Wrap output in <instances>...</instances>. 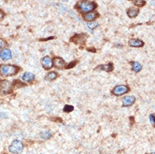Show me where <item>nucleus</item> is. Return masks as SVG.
Here are the masks:
<instances>
[{
  "instance_id": "nucleus-16",
  "label": "nucleus",
  "mask_w": 155,
  "mask_h": 154,
  "mask_svg": "<svg viewBox=\"0 0 155 154\" xmlns=\"http://www.w3.org/2000/svg\"><path fill=\"white\" fill-rule=\"evenodd\" d=\"M132 70L135 73H138V72H140L142 70V66L141 63H139L138 62H133L132 65Z\"/></svg>"
},
{
  "instance_id": "nucleus-9",
  "label": "nucleus",
  "mask_w": 155,
  "mask_h": 154,
  "mask_svg": "<svg viewBox=\"0 0 155 154\" xmlns=\"http://www.w3.org/2000/svg\"><path fill=\"white\" fill-rule=\"evenodd\" d=\"M53 66L56 68L58 69H62L64 68L65 67V61L62 59V58H61V57H58V56H56L55 57L54 59H53Z\"/></svg>"
},
{
  "instance_id": "nucleus-26",
  "label": "nucleus",
  "mask_w": 155,
  "mask_h": 154,
  "mask_svg": "<svg viewBox=\"0 0 155 154\" xmlns=\"http://www.w3.org/2000/svg\"><path fill=\"white\" fill-rule=\"evenodd\" d=\"M5 41L3 40V39H0V49L1 48H3V47H5Z\"/></svg>"
},
{
  "instance_id": "nucleus-23",
  "label": "nucleus",
  "mask_w": 155,
  "mask_h": 154,
  "mask_svg": "<svg viewBox=\"0 0 155 154\" xmlns=\"http://www.w3.org/2000/svg\"><path fill=\"white\" fill-rule=\"evenodd\" d=\"M149 120H150L151 124H153V125H155V115L152 114L149 116Z\"/></svg>"
},
{
  "instance_id": "nucleus-20",
  "label": "nucleus",
  "mask_w": 155,
  "mask_h": 154,
  "mask_svg": "<svg viewBox=\"0 0 155 154\" xmlns=\"http://www.w3.org/2000/svg\"><path fill=\"white\" fill-rule=\"evenodd\" d=\"M88 27L91 29V30H94L96 27H98V23L96 22H90V23H88Z\"/></svg>"
},
{
  "instance_id": "nucleus-15",
  "label": "nucleus",
  "mask_w": 155,
  "mask_h": 154,
  "mask_svg": "<svg viewBox=\"0 0 155 154\" xmlns=\"http://www.w3.org/2000/svg\"><path fill=\"white\" fill-rule=\"evenodd\" d=\"M126 14H127L128 17L135 18L138 15V14H139V9H137V8H130V9H127Z\"/></svg>"
},
{
  "instance_id": "nucleus-17",
  "label": "nucleus",
  "mask_w": 155,
  "mask_h": 154,
  "mask_svg": "<svg viewBox=\"0 0 155 154\" xmlns=\"http://www.w3.org/2000/svg\"><path fill=\"white\" fill-rule=\"evenodd\" d=\"M56 77H57V73L56 72H51V73L47 74L46 80H47V81H53V80L56 79Z\"/></svg>"
},
{
  "instance_id": "nucleus-10",
  "label": "nucleus",
  "mask_w": 155,
  "mask_h": 154,
  "mask_svg": "<svg viewBox=\"0 0 155 154\" xmlns=\"http://www.w3.org/2000/svg\"><path fill=\"white\" fill-rule=\"evenodd\" d=\"M136 101V98L134 96H126L122 98V103H123V106L128 107L132 105Z\"/></svg>"
},
{
  "instance_id": "nucleus-24",
  "label": "nucleus",
  "mask_w": 155,
  "mask_h": 154,
  "mask_svg": "<svg viewBox=\"0 0 155 154\" xmlns=\"http://www.w3.org/2000/svg\"><path fill=\"white\" fill-rule=\"evenodd\" d=\"M76 63H77V61H73V62H70L67 67H66V68H73L75 65H76Z\"/></svg>"
},
{
  "instance_id": "nucleus-25",
  "label": "nucleus",
  "mask_w": 155,
  "mask_h": 154,
  "mask_svg": "<svg viewBox=\"0 0 155 154\" xmlns=\"http://www.w3.org/2000/svg\"><path fill=\"white\" fill-rule=\"evenodd\" d=\"M5 14L4 13V11L0 9V21L5 18Z\"/></svg>"
},
{
  "instance_id": "nucleus-12",
  "label": "nucleus",
  "mask_w": 155,
  "mask_h": 154,
  "mask_svg": "<svg viewBox=\"0 0 155 154\" xmlns=\"http://www.w3.org/2000/svg\"><path fill=\"white\" fill-rule=\"evenodd\" d=\"M95 70H98V71H105V72H111L113 70V64L111 62H109V63H106V64L103 65H99L98 66Z\"/></svg>"
},
{
  "instance_id": "nucleus-8",
  "label": "nucleus",
  "mask_w": 155,
  "mask_h": 154,
  "mask_svg": "<svg viewBox=\"0 0 155 154\" xmlns=\"http://www.w3.org/2000/svg\"><path fill=\"white\" fill-rule=\"evenodd\" d=\"M41 65L46 70H50L53 67V61L49 56H45L41 60Z\"/></svg>"
},
{
  "instance_id": "nucleus-5",
  "label": "nucleus",
  "mask_w": 155,
  "mask_h": 154,
  "mask_svg": "<svg viewBox=\"0 0 155 154\" xmlns=\"http://www.w3.org/2000/svg\"><path fill=\"white\" fill-rule=\"evenodd\" d=\"M129 87L126 85H117L112 90V94L116 96H121L129 92Z\"/></svg>"
},
{
  "instance_id": "nucleus-27",
  "label": "nucleus",
  "mask_w": 155,
  "mask_h": 154,
  "mask_svg": "<svg viewBox=\"0 0 155 154\" xmlns=\"http://www.w3.org/2000/svg\"><path fill=\"white\" fill-rule=\"evenodd\" d=\"M152 154H155V152H153V153H152Z\"/></svg>"
},
{
  "instance_id": "nucleus-18",
  "label": "nucleus",
  "mask_w": 155,
  "mask_h": 154,
  "mask_svg": "<svg viewBox=\"0 0 155 154\" xmlns=\"http://www.w3.org/2000/svg\"><path fill=\"white\" fill-rule=\"evenodd\" d=\"M40 136L44 140H47V139H49L50 137H52V134H51V132L49 131H43L41 132Z\"/></svg>"
},
{
  "instance_id": "nucleus-3",
  "label": "nucleus",
  "mask_w": 155,
  "mask_h": 154,
  "mask_svg": "<svg viewBox=\"0 0 155 154\" xmlns=\"http://www.w3.org/2000/svg\"><path fill=\"white\" fill-rule=\"evenodd\" d=\"M12 84L8 80H0V94L6 95L12 93Z\"/></svg>"
},
{
  "instance_id": "nucleus-11",
  "label": "nucleus",
  "mask_w": 155,
  "mask_h": 154,
  "mask_svg": "<svg viewBox=\"0 0 155 154\" xmlns=\"http://www.w3.org/2000/svg\"><path fill=\"white\" fill-rule=\"evenodd\" d=\"M99 16V14L98 12H96V11H92L90 13H88L86 14L84 16V20L87 22H92L93 20H95L96 18Z\"/></svg>"
},
{
  "instance_id": "nucleus-14",
  "label": "nucleus",
  "mask_w": 155,
  "mask_h": 154,
  "mask_svg": "<svg viewBox=\"0 0 155 154\" xmlns=\"http://www.w3.org/2000/svg\"><path fill=\"white\" fill-rule=\"evenodd\" d=\"M35 75L31 73H24V75L22 76V80L27 83H31L32 81H34Z\"/></svg>"
},
{
  "instance_id": "nucleus-4",
  "label": "nucleus",
  "mask_w": 155,
  "mask_h": 154,
  "mask_svg": "<svg viewBox=\"0 0 155 154\" xmlns=\"http://www.w3.org/2000/svg\"><path fill=\"white\" fill-rule=\"evenodd\" d=\"M24 148V145L21 141L19 140H14L11 142V144L9 146V150L10 152L14 154H19L22 152Z\"/></svg>"
},
{
  "instance_id": "nucleus-2",
  "label": "nucleus",
  "mask_w": 155,
  "mask_h": 154,
  "mask_svg": "<svg viewBox=\"0 0 155 154\" xmlns=\"http://www.w3.org/2000/svg\"><path fill=\"white\" fill-rule=\"evenodd\" d=\"M78 7L79 10L82 12V13H90L92 12L94 9H95L97 8V5L95 2H91V1H80L78 2Z\"/></svg>"
},
{
  "instance_id": "nucleus-6",
  "label": "nucleus",
  "mask_w": 155,
  "mask_h": 154,
  "mask_svg": "<svg viewBox=\"0 0 155 154\" xmlns=\"http://www.w3.org/2000/svg\"><path fill=\"white\" fill-rule=\"evenodd\" d=\"M87 35L86 34H78V35H73L72 38L70 39V41H72V42L75 43V44H83V43H84L87 40Z\"/></svg>"
},
{
  "instance_id": "nucleus-22",
  "label": "nucleus",
  "mask_w": 155,
  "mask_h": 154,
  "mask_svg": "<svg viewBox=\"0 0 155 154\" xmlns=\"http://www.w3.org/2000/svg\"><path fill=\"white\" fill-rule=\"evenodd\" d=\"M24 85H25V84L22 83L21 82H20L19 80H14V86L15 88H20V87H23Z\"/></svg>"
},
{
  "instance_id": "nucleus-21",
  "label": "nucleus",
  "mask_w": 155,
  "mask_h": 154,
  "mask_svg": "<svg viewBox=\"0 0 155 154\" xmlns=\"http://www.w3.org/2000/svg\"><path fill=\"white\" fill-rule=\"evenodd\" d=\"M73 106H72V105H68V104H66L64 106V108H63V111L65 112H71L73 111Z\"/></svg>"
},
{
  "instance_id": "nucleus-13",
  "label": "nucleus",
  "mask_w": 155,
  "mask_h": 154,
  "mask_svg": "<svg viewBox=\"0 0 155 154\" xmlns=\"http://www.w3.org/2000/svg\"><path fill=\"white\" fill-rule=\"evenodd\" d=\"M129 46L132 47H142L144 46V43L139 39H132L129 41Z\"/></svg>"
},
{
  "instance_id": "nucleus-1",
  "label": "nucleus",
  "mask_w": 155,
  "mask_h": 154,
  "mask_svg": "<svg viewBox=\"0 0 155 154\" xmlns=\"http://www.w3.org/2000/svg\"><path fill=\"white\" fill-rule=\"evenodd\" d=\"M19 68L14 66V65H0V75L1 76H5V77H9V76H14L17 74L19 72Z\"/></svg>"
},
{
  "instance_id": "nucleus-19",
  "label": "nucleus",
  "mask_w": 155,
  "mask_h": 154,
  "mask_svg": "<svg viewBox=\"0 0 155 154\" xmlns=\"http://www.w3.org/2000/svg\"><path fill=\"white\" fill-rule=\"evenodd\" d=\"M132 3L138 7H142L146 5V1H143V0H133Z\"/></svg>"
},
{
  "instance_id": "nucleus-7",
  "label": "nucleus",
  "mask_w": 155,
  "mask_h": 154,
  "mask_svg": "<svg viewBox=\"0 0 155 154\" xmlns=\"http://www.w3.org/2000/svg\"><path fill=\"white\" fill-rule=\"evenodd\" d=\"M0 58L3 61H8L12 58V52L8 48H4L0 51Z\"/></svg>"
}]
</instances>
